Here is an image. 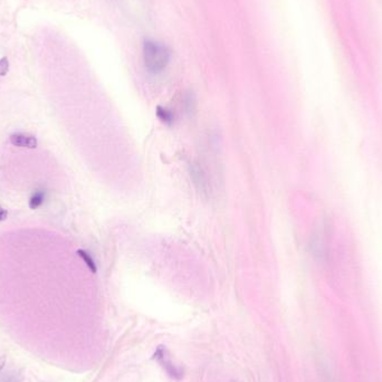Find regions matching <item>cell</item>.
Returning <instances> with one entry per match:
<instances>
[{"label": "cell", "instance_id": "obj_3", "mask_svg": "<svg viewBox=\"0 0 382 382\" xmlns=\"http://www.w3.org/2000/svg\"><path fill=\"white\" fill-rule=\"evenodd\" d=\"M166 349L162 348V346H159L157 352L154 353V358L162 364V367L167 371V373L170 375V377L175 378V379H180L182 377V372L180 371V369H178L175 367V364H172V362L167 359L166 356Z\"/></svg>", "mask_w": 382, "mask_h": 382}, {"label": "cell", "instance_id": "obj_7", "mask_svg": "<svg viewBox=\"0 0 382 382\" xmlns=\"http://www.w3.org/2000/svg\"><path fill=\"white\" fill-rule=\"evenodd\" d=\"M77 254H78V256L84 260V263L86 264V266H88V267H89L92 271H93V273H96V270H97L96 264H95V262H94V259L92 258L91 255H90L89 253H86L85 251H82V250H80V251H77Z\"/></svg>", "mask_w": 382, "mask_h": 382}, {"label": "cell", "instance_id": "obj_6", "mask_svg": "<svg viewBox=\"0 0 382 382\" xmlns=\"http://www.w3.org/2000/svg\"><path fill=\"white\" fill-rule=\"evenodd\" d=\"M157 115H158V118L160 119L161 122H163L167 125H171V124H173V122H175V119H176L175 113H173L171 110H169V108L158 106Z\"/></svg>", "mask_w": 382, "mask_h": 382}, {"label": "cell", "instance_id": "obj_9", "mask_svg": "<svg viewBox=\"0 0 382 382\" xmlns=\"http://www.w3.org/2000/svg\"><path fill=\"white\" fill-rule=\"evenodd\" d=\"M8 217V211L0 206V222H4Z\"/></svg>", "mask_w": 382, "mask_h": 382}, {"label": "cell", "instance_id": "obj_10", "mask_svg": "<svg viewBox=\"0 0 382 382\" xmlns=\"http://www.w3.org/2000/svg\"><path fill=\"white\" fill-rule=\"evenodd\" d=\"M0 382H18L15 375H9V377H5Z\"/></svg>", "mask_w": 382, "mask_h": 382}, {"label": "cell", "instance_id": "obj_4", "mask_svg": "<svg viewBox=\"0 0 382 382\" xmlns=\"http://www.w3.org/2000/svg\"><path fill=\"white\" fill-rule=\"evenodd\" d=\"M9 140L13 146L18 148L35 149L37 147V139L33 135L24 134V133H15V134L10 135Z\"/></svg>", "mask_w": 382, "mask_h": 382}, {"label": "cell", "instance_id": "obj_8", "mask_svg": "<svg viewBox=\"0 0 382 382\" xmlns=\"http://www.w3.org/2000/svg\"><path fill=\"white\" fill-rule=\"evenodd\" d=\"M9 71V61L7 57H3L0 60V76H5Z\"/></svg>", "mask_w": 382, "mask_h": 382}, {"label": "cell", "instance_id": "obj_2", "mask_svg": "<svg viewBox=\"0 0 382 382\" xmlns=\"http://www.w3.org/2000/svg\"><path fill=\"white\" fill-rule=\"evenodd\" d=\"M189 172H190V177L191 179H193V182L196 186L197 190L204 195H209L210 182L209 180H208L207 172L204 168H202L198 162H190Z\"/></svg>", "mask_w": 382, "mask_h": 382}, {"label": "cell", "instance_id": "obj_5", "mask_svg": "<svg viewBox=\"0 0 382 382\" xmlns=\"http://www.w3.org/2000/svg\"><path fill=\"white\" fill-rule=\"evenodd\" d=\"M46 199V191L44 189H38L36 191H34V194L32 195L31 199H30V208L33 210L37 209L40 206H42Z\"/></svg>", "mask_w": 382, "mask_h": 382}, {"label": "cell", "instance_id": "obj_1", "mask_svg": "<svg viewBox=\"0 0 382 382\" xmlns=\"http://www.w3.org/2000/svg\"><path fill=\"white\" fill-rule=\"evenodd\" d=\"M142 56L144 66L152 75L161 74L171 61V51L168 48V46L153 39L144 40Z\"/></svg>", "mask_w": 382, "mask_h": 382}, {"label": "cell", "instance_id": "obj_11", "mask_svg": "<svg viewBox=\"0 0 382 382\" xmlns=\"http://www.w3.org/2000/svg\"><path fill=\"white\" fill-rule=\"evenodd\" d=\"M5 363H6V359H5V357L0 358V373H2V371H3V369H4V367H5Z\"/></svg>", "mask_w": 382, "mask_h": 382}]
</instances>
